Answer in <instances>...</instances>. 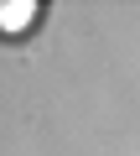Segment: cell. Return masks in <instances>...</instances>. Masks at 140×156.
Here are the masks:
<instances>
[{"mask_svg":"<svg viewBox=\"0 0 140 156\" xmlns=\"http://www.w3.org/2000/svg\"><path fill=\"white\" fill-rule=\"evenodd\" d=\"M31 16H36V5H31V0H5V5H0V26H11V31L31 26Z\"/></svg>","mask_w":140,"mask_h":156,"instance_id":"1","label":"cell"}]
</instances>
